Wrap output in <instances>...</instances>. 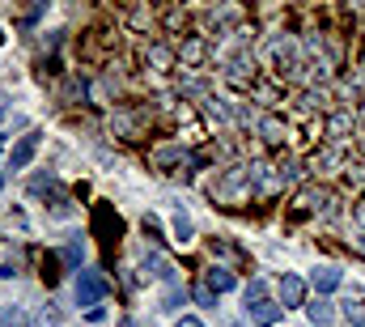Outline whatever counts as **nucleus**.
<instances>
[{"label":"nucleus","mask_w":365,"mask_h":327,"mask_svg":"<svg viewBox=\"0 0 365 327\" xmlns=\"http://www.w3.org/2000/svg\"><path fill=\"white\" fill-rule=\"evenodd\" d=\"M264 174H268V166H230L212 183V200L225 208H242V204H251L255 191H264Z\"/></svg>","instance_id":"obj_1"},{"label":"nucleus","mask_w":365,"mask_h":327,"mask_svg":"<svg viewBox=\"0 0 365 327\" xmlns=\"http://www.w3.org/2000/svg\"><path fill=\"white\" fill-rule=\"evenodd\" d=\"M336 204H340V196L331 191V187H323V183H310L297 200H293V221H302V217H331L336 213Z\"/></svg>","instance_id":"obj_2"},{"label":"nucleus","mask_w":365,"mask_h":327,"mask_svg":"<svg viewBox=\"0 0 365 327\" xmlns=\"http://www.w3.org/2000/svg\"><path fill=\"white\" fill-rule=\"evenodd\" d=\"M225 81L234 85V89H242V94H251V89L259 85V60H255V51L230 56V60H225Z\"/></svg>","instance_id":"obj_3"},{"label":"nucleus","mask_w":365,"mask_h":327,"mask_svg":"<svg viewBox=\"0 0 365 327\" xmlns=\"http://www.w3.org/2000/svg\"><path fill=\"white\" fill-rule=\"evenodd\" d=\"M93 238H102V246L110 251V246L119 243V234H123V221H119V213L110 208V204H93Z\"/></svg>","instance_id":"obj_4"},{"label":"nucleus","mask_w":365,"mask_h":327,"mask_svg":"<svg viewBox=\"0 0 365 327\" xmlns=\"http://www.w3.org/2000/svg\"><path fill=\"white\" fill-rule=\"evenodd\" d=\"M102 298H106V276L102 272H77V306L98 311Z\"/></svg>","instance_id":"obj_5"},{"label":"nucleus","mask_w":365,"mask_h":327,"mask_svg":"<svg viewBox=\"0 0 365 327\" xmlns=\"http://www.w3.org/2000/svg\"><path fill=\"white\" fill-rule=\"evenodd\" d=\"M175 60H179V51H175L170 43H162V39H153V43L140 47V64H145L149 73H166V69H175Z\"/></svg>","instance_id":"obj_6"},{"label":"nucleus","mask_w":365,"mask_h":327,"mask_svg":"<svg viewBox=\"0 0 365 327\" xmlns=\"http://www.w3.org/2000/svg\"><path fill=\"white\" fill-rule=\"evenodd\" d=\"M175 51H179L182 69H200V64L208 60V39H204V34H187Z\"/></svg>","instance_id":"obj_7"},{"label":"nucleus","mask_w":365,"mask_h":327,"mask_svg":"<svg viewBox=\"0 0 365 327\" xmlns=\"http://www.w3.org/2000/svg\"><path fill=\"white\" fill-rule=\"evenodd\" d=\"M349 132H353V111H331V115L323 119V136H327L331 145L349 141Z\"/></svg>","instance_id":"obj_8"},{"label":"nucleus","mask_w":365,"mask_h":327,"mask_svg":"<svg viewBox=\"0 0 365 327\" xmlns=\"http://www.w3.org/2000/svg\"><path fill=\"white\" fill-rule=\"evenodd\" d=\"M302 302H306V281L293 276V272H284V276H280V306L293 311V306H302Z\"/></svg>","instance_id":"obj_9"},{"label":"nucleus","mask_w":365,"mask_h":327,"mask_svg":"<svg viewBox=\"0 0 365 327\" xmlns=\"http://www.w3.org/2000/svg\"><path fill=\"white\" fill-rule=\"evenodd\" d=\"M259 136H264L268 149H280V145L289 141V124H284L280 115H264V119H259Z\"/></svg>","instance_id":"obj_10"},{"label":"nucleus","mask_w":365,"mask_h":327,"mask_svg":"<svg viewBox=\"0 0 365 327\" xmlns=\"http://www.w3.org/2000/svg\"><path fill=\"white\" fill-rule=\"evenodd\" d=\"M34 154H38V132H30V136H21V141L13 145V154H9V170H26Z\"/></svg>","instance_id":"obj_11"},{"label":"nucleus","mask_w":365,"mask_h":327,"mask_svg":"<svg viewBox=\"0 0 365 327\" xmlns=\"http://www.w3.org/2000/svg\"><path fill=\"white\" fill-rule=\"evenodd\" d=\"M280 311L284 306H276V302H255V306H247V319L255 327H276L280 323Z\"/></svg>","instance_id":"obj_12"},{"label":"nucleus","mask_w":365,"mask_h":327,"mask_svg":"<svg viewBox=\"0 0 365 327\" xmlns=\"http://www.w3.org/2000/svg\"><path fill=\"white\" fill-rule=\"evenodd\" d=\"M204 285H208L212 293H230L238 281H234V272H230V268H221V263H217V268H208V272H204Z\"/></svg>","instance_id":"obj_13"},{"label":"nucleus","mask_w":365,"mask_h":327,"mask_svg":"<svg viewBox=\"0 0 365 327\" xmlns=\"http://www.w3.org/2000/svg\"><path fill=\"white\" fill-rule=\"evenodd\" d=\"M310 285H314V293H319V298H327V293H336V289H340V272H336V268H314Z\"/></svg>","instance_id":"obj_14"},{"label":"nucleus","mask_w":365,"mask_h":327,"mask_svg":"<svg viewBox=\"0 0 365 327\" xmlns=\"http://www.w3.org/2000/svg\"><path fill=\"white\" fill-rule=\"evenodd\" d=\"M302 106H306V111H331V89H327V85L302 89Z\"/></svg>","instance_id":"obj_15"},{"label":"nucleus","mask_w":365,"mask_h":327,"mask_svg":"<svg viewBox=\"0 0 365 327\" xmlns=\"http://www.w3.org/2000/svg\"><path fill=\"white\" fill-rule=\"evenodd\" d=\"M306 319H310L314 327H331L336 311H331V302H327V298H319V302H310V306H306Z\"/></svg>","instance_id":"obj_16"},{"label":"nucleus","mask_w":365,"mask_h":327,"mask_svg":"<svg viewBox=\"0 0 365 327\" xmlns=\"http://www.w3.org/2000/svg\"><path fill=\"white\" fill-rule=\"evenodd\" d=\"M60 259H64V268H68V272H86V268H81V259H86V246H81V238H73V243L64 246V255H60Z\"/></svg>","instance_id":"obj_17"},{"label":"nucleus","mask_w":365,"mask_h":327,"mask_svg":"<svg viewBox=\"0 0 365 327\" xmlns=\"http://www.w3.org/2000/svg\"><path fill=\"white\" fill-rule=\"evenodd\" d=\"M331 166H340V154H336V149H323V154H314V158L306 162V170H310V174H323V170H331Z\"/></svg>","instance_id":"obj_18"},{"label":"nucleus","mask_w":365,"mask_h":327,"mask_svg":"<svg viewBox=\"0 0 365 327\" xmlns=\"http://www.w3.org/2000/svg\"><path fill=\"white\" fill-rule=\"evenodd\" d=\"M43 285L51 289V285H60V255H43Z\"/></svg>","instance_id":"obj_19"},{"label":"nucleus","mask_w":365,"mask_h":327,"mask_svg":"<svg viewBox=\"0 0 365 327\" xmlns=\"http://www.w3.org/2000/svg\"><path fill=\"white\" fill-rule=\"evenodd\" d=\"M344 319H349V327H365V302L361 298H349V302H344Z\"/></svg>","instance_id":"obj_20"},{"label":"nucleus","mask_w":365,"mask_h":327,"mask_svg":"<svg viewBox=\"0 0 365 327\" xmlns=\"http://www.w3.org/2000/svg\"><path fill=\"white\" fill-rule=\"evenodd\" d=\"M182 302H187V293H182V285H166V298H162V311H179Z\"/></svg>","instance_id":"obj_21"},{"label":"nucleus","mask_w":365,"mask_h":327,"mask_svg":"<svg viewBox=\"0 0 365 327\" xmlns=\"http://www.w3.org/2000/svg\"><path fill=\"white\" fill-rule=\"evenodd\" d=\"M255 302H268V281H259V276L247 285V306H255Z\"/></svg>","instance_id":"obj_22"},{"label":"nucleus","mask_w":365,"mask_h":327,"mask_svg":"<svg viewBox=\"0 0 365 327\" xmlns=\"http://www.w3.org/2000/svg\"><path fill=\"white\" fill-rule=\"evenodd\" d=\"M0 327H30V319H26L21 306H9V311L0 315Z\"/></svg>","instance_id":"obj_23"},{"label":"nucleus","mask_w":365,"mask_h":327,"mask_svg":"<svg viewBox=\"0 0 365 327\" xmlns=\"http://www.w3.org/2000/svg\"><path fill=\"white\" fill-rule=\"evenodd\" d=\"M212 255H225V259H238V263H242V259H247V255H242V251H238V246L221 243V238H212Z\"/></svg>","instance_id":"obj_24"},{"label":"nucleus","mask_w":365,"mask_h":327,"mask_svg":"<svg viewBox=\"0 0 365 327\" xmlns=\"http://www.w3.org/2000/svg\"><path fill=\"white\" fill-rule=\"evenodd\" d=\"M191 298H195V306H217V293H212L208 285H195V289H191Z\"/></svg>","instance_id":"obj_25"},{"label":"nucleus","mask_w":365,"mask_h":327,"mask_svg":"<svg viewBox=\"0 0 365 327\" xmlns=\"http://www.w3.org/2000/svg\"><path fill=\"white\" fill-rule=\"evenodd\" d=\"M175 234H179V243H191V221H187V213L175 217Z\"/></svg>","instance_id":"obj_26"},{"label":"nucleus","mask_w":365,"mask_h":327,"mask_svg":"<svg viewBox=\"0 0 365 327\" xmlns=\"http://www.w3.org/2000/svg\"><path fill=\"white\" fill-rule=\"evenodd\" d=\"M353 226H357V230L365 234V196L357 200V208H353Z\"/></svg>","instance_id":"obj_27"},{"label":"nucleus","mask_w":365,"mask_h":327,"mask_svg":"<svg viewBox=\"0 0 365 327\" xmlns=\"http://www.w3.org/2000/svg\"><path fill=\"white\" fill-rule=\"evenodd\" d=\"M38 327H56V311H51V306H43V315H38Z\"/></svg>","instance_id":"obj_28"},{"label":"nucleus","mask_w":365,"mask_h":327,"mask_svg":"<svg viewBox=\"0 0 365 327\" xmlns=\"http://www.w3.org/2000/svg\"><path fill=\"white\" fill-rule=\"evenodd\" d=\"M175 327H204V323H200V319H191V315H187V319H179V323H175Z\"/></svg>","instance_id":"obj_29"},{"label":"nucleus","mask_w":365,"mask_h":327,"mask_svg":"<svg viewBox=\"0 0 365 327\" xmlns=\"http://www.w3.org/2000/svg\"><path fill=\"white\" fill-rule=\"evenodd\" d=\"M353 246H357V251L365 255V234H361V238H353Z\"/></svg>","instance_id":"obj_30"},{"label":"nucleus","mask_w":365,"mask_h":327,"mask_svg":"<svg viewBox=\"0 0 365 327\" xmlns=\"http://www.w3.org/2000/svg\"><path fill=\"white\" fill-rule=\"evenodd\" d=\"M4 102H9V98H4V94H0V119H4Z\"/></svg>","instance_id":"obj_31"},{"label":"nucleus","mask_w":365,"mask_h":327,"mask_svg":"<svg viewBox=\"0 0 365 327\" xmlns=\"http://www.w3.org/2000/svg\"><path fill=\"white\" fill-rule=\"evenodd\" d=\"M357 119H361V124H365V102H361V111H357Z\"/></svg>","instance_id":"obj_32"},{"label":"nucleus","mask_w":365,"mask_h":327,"mask_svg":"<svg viewBox=\"0 0 365 327\" xmlns=\"http://www.w3.org/2000/svg\"><path fill=\"white\" fill-rule=\"evenodd\" d=\"M0 187H4V174H0Z\"/></svg>","instance_id":"obj_33"},{"label":"nucleus","mask_w":365,"mask_h":327,"mask_svg":"<svg viewBox=\"0 0 365 327\" xmlns=\"http://www.w3.org/2000/svg\"><path fill=\"white\" fill-rule=\"evenodd\" d=\"M0 43H4V30H0Z\"/></svg>","instance_id":"obj_34"},{"label":"nucleus","mask_w":365,"mask_h":327,"mask_svg":"<svg viewBox=\"0 0 365 327\" xmlns=\"http://www.w3.org/2000/svg\"><path fill=\"white\" fill-rule=\"evenodd\" d=\"M361 154H365V141H361Z\"/></svg>","instance_id":"obj_35"}]
</instances>
